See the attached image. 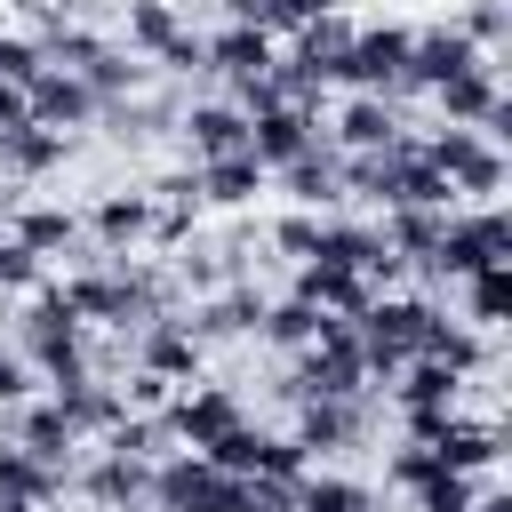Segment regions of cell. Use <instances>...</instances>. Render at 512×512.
<instances>
[{"label": "cell", "mask_w": 512, "mask_h": 512, "mask_svg": "<svg viewBox=\"0 0 512 512\" xmlns=\"http://www.w3.org/2000/svg\"><path fill=\"white\" fill-rule=\"evenodd\" d=\"M392 136H408V128H400V104H384V96H344V112H336V152H376V144H392Z\"/></svg>", "instance_id": "24"}, {"label": "cell", "mask_w": 512, "mask_h": 512, "mask_svg": "<svg viewBox=\"0 0 512 512\" xmlns=\"http://www.w3.org/2000/svg\"><path fill=\"white\" fill-rule=\"evenodd\" d=\"M416 512H472V480H456V472H448L432 496H416Z\"/></svg>", "instance_id": "38"}, {"label": "cell", "mask_w": 512, "mask_h": 512, "mask_svg": "<svg viewBox=\"0 0 512 512\" xmlns=\"http://www.w3.org/2000/svg\"><path fill=\"white\" fill-rule=\"evenodd\" d=\"M64 488H72V472H64V464H40V456H24L16 440H0V496H8V504L48 512Z\"/></svg>", "instance_id": "21"}, {"label": "cell", "mask_w": 512, "mask_h": 512, "mask_svg": "<svg viewBox=\"0 0 512 512\" xmlns=\"http://www.w3.org/2000/svg\"><path fill=\"white\" fill-rule=\"evenodd\" d=\"M448 216H456V208H384V224H376V232H384V248H392V256H400V264L416 272V264H424V256L440 248Z\"/></svg>", "instance_id": "25"}, {"label": "cell", "mask_w": 512, "mask_h": 512, "mask_svg": "<svg viewBox=\"0 0 512 512\" xmlns=\"http://www.w3.org/2000/svg\"><path fill=\"white\" fill-rule=\"evenodd\" d=\"M280 184H288V200H296V208H312V216H320V208H336V200H344V152L320 136L312 152H296V160L280 168Z\"/></svg>", "instance_id": "17"}, {"label": "cell", "mask_w": 512, "mask_h": 512, "mask_svg": "<svg viewBox=\"0 0 512 512\" xmlns=\"http://www.w3.org/2000/svg\"><path fill=\"white\" fill-rule=\"evenodd\" d=\"M48 400H56V408H64V424H72V440H88V432H96V440H104V432H112V424H120V416H128V408H120V392H112V384H64V392H48Z\"/></svg>", "instance_id": "28"}, {"label": "cell", "mask_w": 512, "mask_h": 512, "mask_svg": "<svg viewBox=\"0 0 512 512\" xmlns=\"http://www.w3.org/2000/svg\"><path fill=\"white\" fill-rule=\"evenodd\" d=\"M160 424H168V440H176V448L208 456L232 424H248V408H240V392H224V384H184V392H168Z\"/></svg>", "instance_id": "6"}, {"label": "cell", "mask_w": 512, "mask_h": 512, "mask_svg": "<svg viewBox=\"0 0 512 512\" xmlns=\"http://www.w3.org/2000/svg\"><path fill=\"white\" fill-rule=\"evenodd\" d=\"M24 120H32V112H24V88H8V80H0V136H8V128H24Z\"/></svg>", "instance_id": "40"}, {"label": "cell", "mask_w": 512, "mask_h": 512, "mask_svg": "<svg viewBox=\"0 0 512 512\" xmlns=\"http://www.w3.org/2000/svg\"><path fill=\"white\" fill-rule=\"evenodd\" d=\"M64 152H72V136H48V128H8L0 136V176L8 184H40V176H56L64 168Z\"/></svg>", "instance_id": "22"}, {"label": "cell", "mask_w": 512, "mask_h": 512, "mask_svg": "<svg viewBox=\"0 0 512 512\" xmlns=\"http://www.w3.org/2000/svg\"><path fill=\"white\" fill-rule=\"evenodd\" d=\"M8 440H16L24 456H40V464H64V472H72V448H80L56 400H24V408L8 416Z\"/></svg>", "instance_id": "20"}, {"label": "cell", "mask_w": 512, "mask_h": 512, "mask_svg": "<svg viewBox=\"0 0 512 512\" xmlns=\"http://www.w3.org/2000/svg\"><path fill=\"white\" fill-rule=\"evenodd\" d=\"M424 160L448 176V192H472L480 208H488V200L504 192V176H512V168H504V144H488L480 128H440V136H424Z\"/></svg>", "instance_id": "4"}, {"label": "cell", "mask_w": 512, "mask_h": 512, "mask_svg": "<svg viewBox=\"0 0 512 512\" xmlns=\"http://www.w3.org/2000/svg\"><path fill=\"white\" fill-rule=\"evenodd\" d=\"M432 312H440L432 296H376V304L352 320V336H360V360H368V384H376V376L392 384V376H400V368L424 352V328H432Z\"/></svg>", "instance_id": "2"}, {"label": "cell", "mask_w": 512, "mask_h": 512, "mask_svg": "<svg viewBox=\"0 0 512 512\" xmlns=\"http://www.w3.org/2000/svg\"><path fill=\"white\" fill-rule=\"evenodd\" d=\"M320 144V120L312 112H296V104H272V112H256L248 120V160L272 176V168H288L296 152H312Z\"/></svg>", "instance_id": "14"}, {"label": "cell", "mask_w": 512, "mask_h": 512, "mask_svg": "<svg viewBox=\"0 0 512 512\" xmlns=\"http://www.w3.org/2000/svg\"><path fill=\"white\" fill-rule=\"evenodd\" d=\"M488 264H512V216L488 200V208H456L448 216V232H440V248L416 264L424 272V288H448V280H472V272H488Z\"/></svg>", "instance_id": "1"}, {"label": "cell", "mask_w": 512, "mask_h": 512, "mask_svg": "<svg viewBox=\"0 0 512 512\" xmlns=\"http://www.w3.org/2000/svg\"><path fill=\"white\" fill-rule=\"evenodd\" d=\"M192 176H200V208H248V200L264 192V168H256L248 152L208 160V168H192Z\"/></svg>", "instance_id": "27"}, {"label": "cell", "mask_w": 512, "mask_h": 512, "mask_svg": "<svg viewBox=\"0 0 512 512\" xmlns=\"http://www.w3.org/2000/svg\"><path fill=\"white\" fill-rule=\"evenodd\" d=\"M104 448H112V456H136V464H160V456H168V424H160V416H120V424L104 432Z\"/></svg>", "instance_id": "33"}, {"label": "cell", "mask_w": 512, "mask_h": 512, "mask_svg": "<svg viewBox=\"0 0 512 512\" xmlns=\"http://www.w3.org/2000/svg\"><path fill=\"white\" fill-rule=\"evenodd\" d=\"M376 432V408H368V392L360 400H296V448L304 456H344V448H360Z\"/></svg>", "instance_id": "7"}, {"label": "cell", "mask_w": 512, "mask_h": 512, "mask_svg": "<svg viewBox=\"0 0 512 512\" xmlns=\"http://www.w3.org/2000/svg\"><path fill=\"white\" fill-rule=\"evenodd\" d=\"M0 40H8V32H0Z\"/></svg>", "instance_id": "41"}, {"label": "cell", "mask_w": 512, "mask_h": 512, "mask_svg": "<svg viewBox=\"0 0 512 512\" xmlns=\"http://www.w3.org/2000/svg\"><path fill=\"white\" fill-rule=\"evenodd\" d=\"M408 32L416 24H360L352 32V48H344V88L352 96H384V104H400L408 96Z\"/></svg>", "instance_id": "3"}, {"label": "cell", "mask_w": 512, "mask_h": 512, "mask_svg": "<svg viewBox=\"0 0 512 512\" xmlns=\"http://www.w3.org/2000/svg\"><path fill=\"white\" fill-rule=\"evenodd\" d=\"M288 296L296 304H312V312H328V320H360L368 304H376V288L360 280V272H344V264H296V280H288Z\"/></svg>", "instance_id": "13"}, {"label": "cell", "mask_w": 512, "mask_h": 512, "mask_svg": "<svg viewBox=\"0 0 512 512\" xmlns=\"http://www.w3.org/2000/svg\"><path fill=\"white\" fill-rule=\"evenodd\" d=\"M496 96H504V80H496V56H480L472 72H456V80H440V88H432V104H440V128H480Z\"/></svg>", "instance_id": "19"}, {"label": "cell", "mask_w": 512, "mask_h": 512, "mask_svg": "<svg viewBox=\"0 0 512 512\" xmlns=\"http://www.w3.org/2000/svg\"><path fill=\"white\" fill-rule=\"evenodd\" d=\"M88 232H96L104 256H136V248L152 240V200H144V192H104V200L88 208Z\"/></svg>", "instance_id": "18"}, {"label": "cell", "mask_w": 512, "mask_h": 512, "mask_svg": "<svg viewBox=\"0 0 512 512\" xmlns=\"http://www.w3.org/2000/svg\"><path fill=\"white\" fill-rule=\"evenodd\" d=\"M352 32H360V24H344V8H336V16H312V24L296 32V56H288V64H296V72H312L320 88H336V72H344V48H352Z\"/></svg>", "instance_id": "23"}, {"label": "cell", "mask_w": 512, "mask_h": 512, "mask_svg": "<svg viewBox=\"0 0 512 512\" xmlns=\"http://www.w3.org/2000/svg\"><path fill=\"white\" fill-rule=\"evenodd\" d=\"M24 288H40V256H32V248H16V240H0V304H8V296H24Z\"/></svg>", "instance_id": "36"}, {"label": "cell", "mask_w": 512, "mask_h": 512, "mask_svg": "<svg viewBox=\"0 0 512 512\" xmlns=\"http://www.w3.org/2000/svg\"><path fill=\"white\" fill-rule=\"evenodd\" d=\"M24 392H32V368L0 344V408H24Z\"/></svg>", "instance_id": "39"}, {"label": "cell", "mask_w": 512, "mask_h": 512, "mask_svg": "<svg viewBox=\"0 0 512 512\" xmlns=\"http://www.w3.org/2000/svg\"><path fill=\"white\" fill-rule=\"evenodd\" d=\"M176 136H184L192 168H208V160H232V152H248V112H240V104H224V96H200V104H184Z\"/></svg>", "instance_id": "9"}, {"label": "cell", "mask_w": 512, "mask_h": 512, "mask_svg": "<svg viewBox=\"0 0 512 512\" xmlns=\"http://www.w3.org/2000/svg\"><path fill=\"white\" fill-rule=\"evenodd\" d=\"M192 24L176 16V0H128V48L136 56H168Z\"/></svg>", "instance_id": "31"}, {"label": "cell", "mask_w": 512, "mask_h": 512, "mask_svg": "<svg viewBox=\"0 0 512 512\" xmlns=\"http://www.w3.org/2000/svg\"><path fill=\"white\" fill-rule=\"evenodd\" d=\"M272 240H280V248L304 264V256H312V240H320V216H312V208H288V216L272 224Z\"/></svg>", "instance_id": "37"}, {"label": "cell", "mask_w": 512, "mask_h": 512, "mask_svg": "<svg viewBox=\"0 0 512 512\" xmlns=\"http://www.w3.org/2000/svg\"><path fill=\"white\" fill-rule=\"evenodd\" d=\"M384 392H392L400 408H456V400H464V376H448L440 360H408Z\"/></svg>", "instance_id": "30"}, {"label": "cell", "mask_w": 512, "mask_h": 512, "mask_svg": "<svg viewBox=\"0 0 512 512\" xmlns=\"http://www.w3.org/2000/svg\"><path fill=\"white\" fill-rule=\"evenodd\" d=\"M384 480H392V488H408V496H432V488L448 480V464H440L432 448H416V440H400V448H392V464H384Z\"/></svg>", "instance_id": "34"}, {"label": "cell", "mask_w": 512, "mask_h": 512, "mask_svg": "<svg viewBox=\"0 0 512 512\" xmlns=\"http://www.w3.org/2000/svg\"><path fill=\"white\" fill-rule=\"evenodd\" d=\"M264 304H272V296H256L248 280H224V288H208V296H200L192 312H176V320H184V328L200 336V352H208V344H224V336H256Z\"/></svg>", "instance_id": "10"}, {"label": "cell", "mask_w": 512, "mask_h": 512, "mask_svg": "<svg viewBox=\"0 0 512 512\" xmlns=\"http://www.w3.org/2000/svg\"><path fill=\"white\" fill-rule=\"evenodd\" d=\"M504 24H512V16H504V0H472V8L456 16V32H464L480 56H496V48H504Z\"/></svg>", "instance_id": "35"}, {"label": "cell", "mask_w": 512, "mask_h": 512, "mask_svg": "<svg viewBox=\"0 0 512 512\" xmlns=\"http://www.w3.org/2000/svg\"><path fill=\"white\" fill-rule=\"evenodd\" d=\"M200 360H208V352H200V336H192L176 312L152 320V328H136V368H144V376H160V384H192Z\"/></svg>", "instance_id": "15"}, {"label": "cell", "mask_w": 512, "mask_h": 512, "mask_svg": "<svg viewBox=\"0 0 512 512\" xmlns=\"http://www.w3.org/2000/svg\"><path fill=\"white\" fill-rule=\"evenodd\" d=\"M256 336H264L272 352H304V344L320 336V312H312V304H296V296H272V304H264V320H256Z\"/></svg>", "instance_id": "32"}, {"label": "cell", "mask_w": 512, "mask_h": 512, "mask_svg": "<svg viewBox=\"0 0 512 512\" xmlns=\"http://www.w3.org/2000/svg\"><path fill=\"white\" fill-rule=\"evenodd\" d=\"M456 288H464V328L496 336L504 312H512V264H488V272H472V280H456Z\"/></svg>", "instance_id": "29"}, {"label": "cell", "mask_w": 512, "mask_h": 512, "mask_svg": "<svg viewBox=\"0 0 512 512\" xmlns=\"http://www.w3.org/2000/svg\"><path fill=\"white\" fill-rule=\"evenodd\" d=\"M472 64H480V48L456 32V16L408 32V96H432L440 80H456V72H472Z\"/></svg>", "instance_id": "8"}, {"label": "cell", "mask_w": 512, "mask_h": 512, "mask_svg": "<svg viewBox=\"0 0 512 512\" xmlns=\"http://www.w3.org/2000/svg\"><path fill=\"white\" fill-rule=\"evenodd\" d=\"M152 512H240V480L216 472L208 456H160L152 464Z\"/></svg>", "instance_id": "5"}, {"label": "cell", "mask_w": 512, "mask_h": 512, "mask_svg": "<svg viewBox=\"0 0 512 512\" xmlns=\"http://www.w3.org/2000/svg\"><path fill=\"white\" fill-rule=\"evenodd\" d=\"M8 240H16V248H32V256H56V248H80V216H72V208H56V200H32V208H16V216H8Z\"/></svg>", "instance_id": "26"}, {"label": "cell", "mask_w": 512, "mask_h": 512, "mask_svg": "<svg viewBox=\"0 0 512 512\" xmlns=\"http://www.w3.org/2000/svg\"><path fill=\"white\" fill-rule=\"evenodd\" d=\"M24 112H32V128L72 136V128H88V120H96V96H88L72 72H40V80L24 88Z\"/></svg>", "instance_id": "16"}, {"label": "cell", "mask_w": 512, "mask_h": 512, "mask_svg": "<svg viewBox=\"0 0 512 512\" xmlns=\"http://www.w3.org/2000/svg\"><path fill=\"white\" fill-rule=\"evenodd\" d=\"M200 72L240 88V80H264L272 72V40L256 24H224V32H200Z\"/></svg>", "instance_id": "12"}, {"label": "cell", "mask_w": 512, "mask_h": 512, "mask_svg": "<svg viewBox=\"0 0 512 512\" xmlns=\"http://www.w3.org/2000/svg\"><path fill=\"white\" fill-rule=\"evenodd\" d=\"M72 488L88 496V504H104V512H152V464H136V456H88L80 472H72Z\"/></svg>", "instance_id": "11"}]
</instances>
